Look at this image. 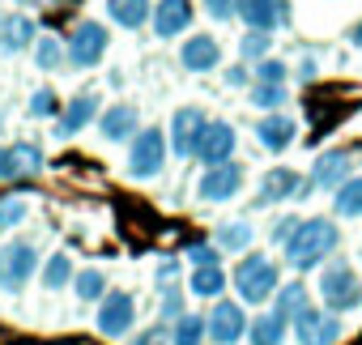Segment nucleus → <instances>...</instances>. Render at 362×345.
<instances>
[{
    "instance_id": "nucleus-9",
    "label": "nucleus",
    "mask_w": 362,
    "mask_h": 345,
    "mask_svg": "<svg viewBox=\"0 0 362 345\" xmlns=\"http://www.w3.org/2000/svg\"><path fill=\"white\" fill-rule=\"evenodd\" d=\"M205 324H209V341H218V345H235V341H243L247 337V311H243V303H235V298H218L214 303V311L205 315Z\"/></svg>"
},
{
    "instance_id": "nucleus-30",
    "label": "nucleus",
    "mask_w": 362,
    "mask_h": 345,
    "mask_svg": "<svg viewBox=\"0 0 362 345\" xmlns=\"http://www.w3.org/2000/svg\"><path fill=\"white\" fill-rule=\"evenodd\" d=\"M73 277H77V273H73V256H69V252H56V256L43 264V286H47V290H64Z\"/></svg>"
},
{
    "instance_id": "nucleus-43",
    "label": "nucleus",
    "mask_w": 362,
    "mask_h": 345,
    "mask_svg": "<svg viewBox=\"0 0 362 345\" xmlns=\"http://www.w3.org/2000/svg\"><path fill=\"white\" fill-rule=\"evenodd\" d=\"M341 341V320H337V311H324V320H320V345H337Z\"/></svg>"
},
{
    "instance_id": "nucleus-13",
    "label": "nucleus",
    "mask_w": 362,
    "mask_h": 345,
    "mask_svg": "<svg viewBox=\"0 0 362 345\" xmlns=\"http://www.w3.org/2000/svg\"><path fill=\"white\" fill-rule=\"evenodd\" d=\"M98 119V94L94 90H81V94H73L69 103H64V111H60V119H56V136L60 141H73L81 128H90Z\"/></svg>"
},
{
    "instance_id": "nucleus-47",
    "label": "nucleus",
    "mask_w": 362,
    "mask_h": 345,
    "mask_svg": "<svg viewBox=\"0 0 362 345\" xmlns=\"http://www.w3.org/2000/svg\"><path fill=\"white\" fill-rule=\"evenodd\" d=\"M311 77H315V60H303L298 64V81H311Z\"/></svg>"
},
{
    "instance_id": "nucleus-7",
    "label": "nucleus",
    "mask_w": 362,
    "mask_h": 345,
    "mask_svg": "<svg viewBox=\"0 0 362 345\" xmlns=\"http://www.w3.org/2000/svg\"><path fill=\"white\" fill-rule=\"evenodd\" d=\"M132 320H136V298L128 290H107L98 298V315H94V328L107 337V341H119L132 332Z\"/></svg>"
},
{
    "instance_id": "nucleus-4",
    "label": "nucleus",
    "mask_w": 362,
    "mask_h": 345,
    "mask_svg": "<svg viewBox=\"0 0 362 345\" xmlns=\"http://www.w3.org/2000/svg\"><path fill=\"white\" fill-rule=\"evenodd\" d=\"M107 47H111V30H107L103 22H94V18H86V22L73 26V35H69V43H64V60H69L73 69H94V64L107 56Z\"/></svg>"
},
{
    "instance_id": "nucleus-21",
    "label": "nucleus",
    "mask_w": 362,
    "mask_h": 345,
    "mask_svg": "<svg viewBox=\"0 0 362 345\" xmlns=\"http://www.w3.org/2000/svg\"><path fill=\"white\" fill-rule=\"evenodd\" d=\"M35 39H39V26H35V18H26V13H9V26H5V47L0 52H30L35 47Z\"/></svg>"
},
{
    "instance_id": "nucleus-26",
    "label": "nucleus",
    "mask_w": 362,
    "mask_h": 345,
    "mask_svg": "<svg viewBox=\"0 0 362 345\" xmlns=\"http://www.w3.org/2000/svg\"><path fill=\"white\" fill-rule=\"evenodd\" d=\"M332 214L337 218H362V175H349L332 192Z\"/></svg>"
},
{
    "instance_id": "nucleus-38",
    "label": "nucleus",
    "mask_w": 362,
    "mask_h": 345,
    "mask_svg": "<svg viewBox=\"0 0 362 345\" xmlns=\"http://www.w3.org/2000/svg\"><path fill=\"white\" fill-rule=\"evenodd\" d=\"M256 81H269V86H286V77H290V69L277 60V56H264V60H256V73H252Z\"/></svg>"
},
{
    "instance_id": "nucleus-20",
    "label": "nucleus",
    "mask_w": 362,
    "mask_h": 345,
    "mask_svg": "<svg viewBox=\"0 0 362 345\" xmlns=\"http://www.w3.org/2000/svg\"><path fill=\"white\" fill-rule=\"evenodd\" d=\"M149 13H153L149 0H107V18L124 30H141L149 22Z\"/></svg>"
},
{
    "instance_id": "nucleus-44",
    "label": "nucleus",
    "mask_w": 362,
    "mask_h": 345,
    "mask_svg": "<svg viewBox=\"0 0 362 345\" xmlns=\"http://www.w3.org/2000/svg\"><path fill=\"white\" fill-rule=\"evenodd\" d=\"M298 222H303V218H277V222H273V230H269V239L281 247V243H286V239L298 230Z\"/></svg>"
},
{
    "instance_id": "nucleus-6",
    "label": "nucleus",
    "mask_w": 362,
    "mask_h": 345,
    "mask_svg": "<svg viewBox=\"0 0 362 345\" xmlns=\"http://www.w3.org/2000/svg\"><path fill=\"white\" fill-rule=\"evenodd\" d=\"M166 166V136L162 128H141L128 149V180H153Z\"/></svg>"
},
{
    "instance_id": "nucleus-33",
    "label": "nucleus",
    "mask_w": 362,
    "mask_h": 345,
    "mask_svg": "<svg viewBox=\"0 0 362 345\" xmlns=\"http://www.w3.org/2000/svg\"><path fill=\"white\" fill-rule=\"evenodd\" d=\"M252 107H260V111H281V107H286V86L256 81V86H252Z\"/></svg>"
},
{
    "instance_id": "nucleus-24",
    "label": "nucleus",
    "mask_w": 362,
    "mask_h": 345,
    "mask_svg": "<svg viewBox=\"0 0 362 345\" xmlns=\"http://www.w3.org/2000/svg\"><path fill=\"white\" fill-rule=\"evenodd\" d=\"M205 337H209V324H205V315H192V311H184L175 324H170V345H205Z\"/></svg>"
},
{
    "instance_id": "nucleus-23",
    "label": "nucleus",
    "mask_w": 362,
    "mask_h": 345,
    "mask_svg": "<svg viewBox=\"0 0 362 345\" xmlns=\"http://www.w3.org/2000/svg\"><path fill=\"white\" fill-rule=\"evenodd\" d=\"M226 273H222V264H205V269H192V277H188V290L197 294V298H222V290H226Z\"/></svg>"
},
{
    "instance_id": "nucleus-5",
    "label": "nucleus",
    "mask_w": 362,
    "mask_h": 345,
    "mask_svg": "<svg viewBox=\"0 0 362 345\" xmlns=\"http://www.w3.org/2000/svg\"><path fill=\"white\" fill-rule=\"evenodd\" d=\"M35 269H39V247L30 239H13L0 247V290H9V294L26 290Z\"/></svg>"
},
{
    "instance_id": "nucleus-46",
    "label": "nucleus",
    "mask_w": 362,
    "mask_h": 345,
    "mask_svg": "<svg viewBox=\"0 0 362 345\" xmlns=\"http://www.w3.org/2000/svg\"><path fill=\"white\" fill-rule=\"evenodd\" d=\"M158 286H175V277H179V260L175 256H166V260H158Z\"/></svg>"
},
{
    "instance_id": "nucleus-31",
    "label": "nucleus",
    "mask_w": 362,
    "mask_h": 345,
    "mask_svg": "<svg viewBox=\"0 0 362 345\" xmlns=\"http://www.w3.org/2000/svg\"><path fill=\"white\" fill-rule=\"evenodd\" d=\"M73 290H77L81 303H98V298L107 294V273H103V269H81V273L73 277Z\"/></svg>"
},
{
    "instance_id": "nucleus-29",
    "label": "nucleus",
    "mask_w": 362,
    "mask_h": 345,
    "mask_svg": "<svg viewBox=\"0 0 362 345\" xmlns=\"http://www.w3.org/2000/svg\"><path fill=\"white\" fill-rule=\"evenodd\" d=\"M320 320H324V311L307 303V307L290 320V324H294V341H298V345H320Z\"/></svg>"
},
{
    "instance_id": "nucleus-14",
    "label": "nucleus",
    "mask_w": 362,
    "mask_h": 345,
    "mask_svg": "<svg viewBox=\"0 0 362 345\" xmlns=\"http://www.w3.org/2000/svg\"><path fill=\"white\" fill-rule=\"evenodd\" d=\"M149 26L158 39H175L192 26V0H158L153 13H149Z\"/></svg>"
},
{
    "instance_id": "nucleus-28",
    "label": "nucleus",
    "mask_w": 362,
    "mask_h": 345,
    "mask_svg": "<svg viewBox=\"0 0 362 345\" xmlns=\"http://www.w3.org/2000/svg\"><path fill=\"white\" fill-rule=\"evenodd\" d=\"M60 64H64V43H60L56 35H39V39H35V69L56 73Z\"/></svg>"
},
{
    "instance_id": "nucleus-39",
    "label": "nucleus",
    "mask_w": 362,
    "mask_h": 345,
    "mask_svg": "<svg viewBox=\"0 0 362 345\" xmlns=\"http://www.w3.org/2000/svg\"><path fill=\"white\" fill-rule=\"evenodd\" d=\"M188 260H192V269L222 264V247H218V243H192V247H188Z\"/></svg>"
},
{
    "instance_id": "nucleus-12",
    "label": "nucleus",
    "mask_w": 362,
    "mask_h": 345,
    "mask_svg": "<svg viewBox=\"0 0 362 345\" xmlns=\"http://www.w3.org/2000/svg\"><path fill=\"white\" fill-rule=\"evenodd\" d=\"M205 124H209V119H205L201 107H179L175 119H170V153H175V158H192V149H197Z\"/></svg>"
},
{
    "instance_id": "nucleus-42",
    "label": "nucleus",
    "mask_w": 362,
    "mask_h": 345,
    "mask_svg": "<svg viewBox=\"0 0 362 345\" xmlns=\"http://www.w3.org/2000/svg\"><path fill=\"white\" fill-rule=\"evenodd\" d=\"M9 180H22V170H18L13 145H0V184H9Z\"/></svg>"
},
{
    "instance_id": "nucleus-35",
    "label": "nucleus",
    "mask_w": 362,
    "mask_h": 345,
    "mask_svg": "<svg viewBox=\"0 0 362 345\" xmlns=\"http://www.w3.org/2000/svg\"><path fill=\"white\" fill-rule=\"evenodd\" d=\"M26 214H30V205H26L22 197H0V230L22 226V222H26Z\"/></svg>"
},
{
    "instance_id": "nucleus-17",
    "label": "nucleus",
    "mask_w": 362,
    "mask_h": 345,
    "mask_svg": "<svg viewBox=\"0 0 362 345\" xmlns=\"http://www.w3.org/2000/svg\"><path fill=\"white\" fill-rule=\"evenodd\" d=\"M298 184H303L298 170H290V166H273L269 175L260 180L256 205H281V201H294V197H298Z\"/></svg>"
},
{
    "instance_id": "nucleus-45",
    "label": "nucleus",
    "mask_w": 362,
    "mask_h": 345,
    "mask_svg": "<svg viewBox=\"0 0 362 345\" xmlns=\"http://www.w3.org/2000/svg\"><path fill=\"white\" fill-rule=\"evenodd\" d=\"M222 81H226L230 90H239V86H247V81H252V69H247V64H230V69L222 73Z\"/></svg>"
},
{
    "instance_id": "nucleus-18",
    "label": "nucleus",
    "mask_w": 362,
    "mask_h": 345,
    "mask_svg": "<svg viewBox=\"0 0 362 345\" xmlns=\"http://www.w3.org/2000/svg\"><path fill=\"white\" fill-rule=\"evenodd\" d=\"M141 115H136V107L132 103H115V107H107L103 115H98V132H103V141H132L141 128Z\"/></svg>"
},
{
    "instance_id": "nucleus-25",
    "label": "nucleus",
    "mask_w": 362,
    "mask_h": 345,
    "mask_svg": "<svg viewBox=\"0 0 362 345\" xmlns=\"http://www.w3.org/2000/svg\"><path fill=\"white\" fill-rule=\"evenodd\" d=\"M307 303H311V294H307V286H303V281H281V286H277V294H273V311H277V315H286V320H294Z\"/></svg>"
},
{
    "instance_id": "nucleus-48",
    "label": "nucleus",
    "mask_w": 362,
    "mask_h": 345,
    "mask_svg": "<svg viewBox=\"0 0 362 345\" xmlns=\"http://www.w3.org/2000/svg\"><path fill=\"white\" fill-rule=\"evenodd\" d=\"M349 43H354V47H362V22H358V26H349Z\"/></svg>"
},
{
    "instance_id": "nucleus-22",
    "label": "nucleus",
    "mask_w": 362,
    "mask_h": 345,
    "mask_svg": "<svg viewBox=\"0 0 362 345\" xmlns=\"http://www.w3.org/2000/svg\"><path fill=\"white\" fill-rule=\"evenodd\" d=\"M286 315H277V311H264V315H256L252 324H247V337H252V345H281L286 341Z\"/></svg>"
},
{
    "instance_id": "nucleus-8",
    "label": "nucleus",
    "mask_w": 362,
    "mask_h": 345,
    "mask_svg": "<svg viewBox=\"0 0 362 345\" xmlns=\"http://www.w3.org/2000/svg\"><path fill=\"white\" fill-rule=\"evenodd\" d=\"M243 188V166L230 158V162H218V166H205L201 180H197V201L205 205H222V201H235Z\"/></svg>"
},
{
    "instance_id": "nucleus-2",
    "label": "nucleus",
    "mask_w": 362,
    "mask_h": 345,
    "mask_svg": "<svg viewBox=\"0 0 362 345\" xmlns=\"http://www.w3.org/2000/svg\"><path fill=\"white\" fill-rule=\"evenodd\" d=\"M230 281H235V294H239L243 303L260 307V303H269V298L277 294L281 269H277V260H269L264 252H243V260L235 264Z\"/></svg>"
},
{
    "instance_id": "nucleus-27",
    "label": "nucleus",
    "mask_w": 362,
    "mask_h": 345,
    "mask_svg": "<svg viewBox=\"0 0 362 345\" xmlns=\"http://www.w3.org/2000/svg\"><path fill=\"white\" fill-rule=\"evenodd\" d=\"M252 239H256V230H252L247 222H222L218 235H214V243H218L222 252H247Z\"/></svg>"
},
{
    "instance_id": "nucleus-1",
    "label": "nucleus",
    "mask_w": 362,
    "mask_h": 345,
    "mask_svg": "<svg viewBox=\"0 0 362 345\" xmlns=\"http://www.w3.org/2000/svg\"><path fill=\"white\" fill-rule=\"evenodd\" d=\"M337 247H341V230H337V222H332V218H303V222H298V230L281 243L286 264H290V269H298V273L320 269Z\"/></svg>"
},
{
    "instance_id": "nucleus-11",
    "label": "nucleus",
    "mask_w": 362,
    "mask_h": 345,
    "mask_svg": "<svg viewBox=\"0 0 362 345\" xmlns=\"http://www.w3.org/2000/svg\"><path fill=\"white\" fill-rule=\"evenodd\" d=\"M290 0H239V22L247 30H281L290 26Z\"/></svg>"
},
{
    "instance_id": "nucleus-40",
    "label": "nucleus",
    "mask_w": 362,
    "mask_h": 345,
    "mask_svg": "<svg viewBox=\"0 0 362 345\" xmlns=\"http://www.w3.org/2000/svg\"><path fill=\"white\" fill-rule=\"evenodd\" d=\"M170 341V324H149V328H141V332H132V345H166Z\"/></svg>"
},
{
    "instance_id": "nucleus-41",
    "label": "nucleus",
    "mask_w": 362,
    "mask_h": 345,
    "mask_svg": "<svg viewBox=\"0 0 362 345\" xmlns=\"http://www.w3.org/2000/svg\"><path fill=\"white\" fill-rule=\"evenodd\" d=\"M201 5H205V13H209V18H218V22L239 18V0H201Z\"/></svg>"
},
{
    "instance_id": "nucleus-3",
    "label": "nucleus",
    "mask_w": 362,
    "mask_h": 345,
    "mask_svg": "<svg viewBox=\"0 0 362 345\" xmlns=\"http://www.w3.org/2000/svg\"><path fill=\"white\" fill-rule=\"evenodd\" d=\"M320 298H324V311H354V307H362V281H358V273H354V264L349 260H332V264H324V273H320Z\"/></svg>"
},
{
    "instance_id": "nucleus-10",
    "label": "nucleus",
    "mask_w": 362,
    "mask_h": 345,
    "mask_svg": "<svg viewBox=\"0 0 362 345\" xmlns=\"http://www.w3.org/2000/svg\"><path fill=\"white\" fill-rule=\"evenodd\" d=\"M235 149H239V132L226 119H209L201 141H197V149H192V158H201L205 166H218V162H230Z\"/></svg>"
},
{
    "instance_id": "nucleus-34",
    "label": "nucleus",
    "mask_w": 362,
    "mask_h": 345,
    "mask_svg": "<svg viewBox=\"0 0 362 345\" xmlns=\"http://www.w3.org/2000/svg\"><path fill=\"white\" fill-rule=\"evenodd\" d=\"M26 111H30V119H52V115H60V98H56V90H35L30 94V103H26Z\"/></svg>"
},
{
    "instance_id": "nucleus-32",
    "label": "nucleus",
    "mask_w": 362,
    "mask_h": 345,
    "mask_svg": "<svg viewBox=\"0 0 362 345\" xmlns=\"http://www.w3.org/2000/svg\"><path fill=\"white\" fill-rule=\"evenodd\" d=\"M269 47H273V35H269V30H247V35L239 39V56H243V60H252V64H256V60H264V56H269Z\"/></svg>"
},
{
    "instance_id": "nucleus-49",
    "label": "nucleus",
    "mask_w": 362,
    "mask_h": 345,
    "mask_svg": "<svg viewBox=\"0 0 362 345\" xmlns=\"http://www.w3.org/2000/svg\"><path fill=\"white\" fill-rule=\"evenodd\" d=\"M5 26H9V13L0 9V47H5Z\"/></svg>"
},
{
    "instance_id": "nucleus-15",
    "label": "nucleus",
    "mask_w": 362,
    "mask_h": 345,
    "mask_svg": "<svg viewBox=\"0 0 362 345\" xmlns=\"http://www.w3.org/2000/svg\"><path fill=\"white\" fill-rule=\"evenodd\" d=\"M349 175H354V158H349L345 149H328V153H320L315 166H311V184L324 188V192H337Z\"/></svg>"
},
{
    "instance_id": "nucleus-36",
    "label": "nucleus",
    "mask_w": 362,
    "mask_h": 345,
    "mask_svg": "<svg viewBox=\"0 0 362 345\" xmlns=\"http://www.w3.org/2000/svg\"><path fill=\"white\" fill-rule=\"evenodd\" d=\"M184 315V290L179 286H162V303H158V320L162 324H175Z\"/></svg>"
},
{
    "instance_id": "nucleus-19",
    "label": "nucleus",
    "mask_w": 362,
    "mask_h": 345,
    "mask_svg": "<svg viewBox=\"0 0 362 345\" xmlns=\"http://www.w3.org/2000/svg\"><path fill=\"white\" fill-rule=\"evenodd\" d=\"M294 136H298V124H294L290 115H281V111H269V115L256 124V141H260L269 153H286V149L294 145Z\"/></svg>"
},
{
    "instance_id": "nucleus-37",
    "label": "nucleus",
    "mask_w": 362,
    "mask_h": 345,
    "mask_svg": "<svg viewBox=\"0 0 362 345\" xmlns=\"http://www.w3.org/2000/svg\"><path fill=\"white\" fill-rule=\"evenodd\" d=\"M13 158H18V170H22V175H39V170H43V149L30 145V141H18V145H13Z\"/></svg>"
},
{
    "instance_id": "nucleus-16",
    "label": "nucleus",
    "mask_w": 362,
    "mask_h": 345,
    "mask_svg": "<svg viewBox=\"0 0 362 345\" xmlns=\"http://www.w3.org/2000/svg\"><path fill=\"white\" fill-rule=\"evenodd\" d=\"M179 64H184L188 73H214L222 64V47L214 35H192L184 47H179Z\"/></svg>"
}]
</instances>
